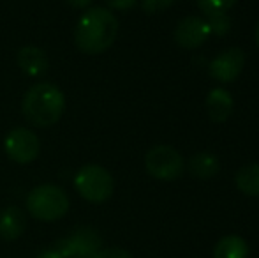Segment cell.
Segmentation results:
<instances>
[{
    "label": "cell",
    "mask_w": 259,
    "mask_h": 258,
    "mask_svg": "<svg viewBox=\"0 0 259 258\" xmlns=\"http://www.w3.org/2000/svg\"><path fill=\"white\" fill-rule=\"evenodd\" d=\"M118 35V20L111 9L89 7L79 16L74 28V43L85 55H101L113 46Z\"/></svg>",
    "instance_id": "1"
},
{
    "label": "cell",
    "mask_w": 259,
    "mask_h": 258,
    "mask_svg": "<svg viewBox=\"0 0 259 258\" xmlns=\"http://www.w3.org/2000/svg\"><path fill=\"white\" fill-rule=\"evenodd\" d=\"M23 115L35 128H52L65 112V96L50 82L34 83L21 101Z\"/></svg>",
    "instance_id": "2"
},
{
    "label": "cell",
    "mask_w": 259,
    "mask_h": 258,
    "mask_svg": "<svg viewBox=\"0 0 259 258\" xmlns=\"http://www.w3.org/2000/svg\"><path fill=\"white\" fill-rule=\"evenodd\" d=\"M69 207V195L57 184H39L27 195V210L37 221L53 223L62 219Z\"/></svg>",
    "instance_id": "3"
},
{
    "label": "cell",
    "mask_w": 259,
    "mask_h": 258,
    "mask_svg": "<svg viewBox=\"0 0 259 258\" xmlns=\"http://www.w3.org/2000/svg\"><path fill=\"white\" fill-rule=\"evenodd\" d=\"M74 188L87 202L103 203L111 198L113 191H115V180L104 166L90 163L76 172Z\"/></svg>",
    "instance_id": "4"
},
{
    "label": "cell",
    "mask_w": 259,
    "mask_h": 258,
    "mask_svg": "<svg viewBox=\"0 0 259 258\" xmlns=\"http://www.w3.org/2000/svg\"><path fill=\"white\" fill-rule=\"evenodd\" d=\"M145 168L148 175L154 179L171 182L184 173L185 163L177 149L169 145H157L145 154Z\"/></svg>",
    "instance_id": "5"
},
{
    "label": "cell",
    "mask_w": 259,
    "mask_h": 258,
    "mask_svg": "<svg viewBox=\"0 0 259 258\" xmlns=\"http://www.w3.org/2000/svg\"><path fill=\"white\" fill-rule=\"evenodd\" d=\"M103 246V237L92 227H79L67 237L60 239L55 248L65 258H92Z\"/></svg>",
    "instance_id": "6"
},
{
    "label": "cell",
    "mask_w": 259,
    "mask_h": 258,
    "mask_svg": "<svg viewBox=\"0 0 259 258\" xmlns=\"http://www.w3.org/2000/svg\"><path fill=\"white\" fill-rule=\"evenodd\" d=\"M4 151L11 161L18 165H28L41 154V141L32 129L16 128L7 133L4 140Z\"/></svg>",
    "instance_id": "7"
},
{
    "label": "cell",
    "mask_w": 259,
    "mask_h": 258,
    "mask_svg": "<svg viewBox=\"0 0 259 258\" xmlns=\"http://www.w3.org/2000/svg\"><path fill=\"white\" fill-rule=\"evenodd\" d=\"M245 67V52L242 48H228L221 52L208 65L211 78L221 83H229L238 78Z\"/></svg>",
    "instance_id": "8"
},
{
    "label": "cell",
    "mask_w": 259,
    "mask_h": 258,
    "mask_svg": "<svg viewBox=\"0 0 259 258\" xmlns=\"http://www.w3.org/2000/svg\"><path fill=\"white\" fill-rule=\"evenodd\" d=\"M210 38V28L205 18L187 16L175 27V41L185 50H194Z\"/></svg>",
    "instance_id": "9"
},
{
    "label": "cell",
    "mask_w": 259,
    "mask_h": 258,
    "mask_svg": "<svg viewBox=\"0 0 259 258\" xmlns=\"http://www.w3.org/2000/svg\"><path fill=\"white\" fill-rule=\"evenodd\" d=\"M16 64L21 69V72L30 78H39L50 67V60L45 50L37 46H23L16 53Z\"/></svg>",
    "instance_id": "10"
},
{
    "label": "cell",
    "mask_w": 259,
    "mask_h": 258,
    "mask_svg": "<svg viewBox=\"0 0 259 258\" xmlns=\"http://www.w3.org/2000/svg\"><path fill=\"white\" fill-rule=\"evenodd\" d=\"M27 228V214L16 205H9L0 210V239L16 241Z\"/></svg>",
    "instance_id": "11"
},
{
    "label": "cell",
    "mask_w": 259,
    "mask_h": 258,
    "mask_svg": "<svg viewBox=\"0 0 259 258\" xmlns=\"http://www.w3.org/2000/svg\"><path fill=\"white\" fill-rule=\"evenodd\" d=\"M233 106H235V101H233V96L226 89L217 87V89L210 90V94L206 96L208 117L213 122H217V124L228 121L233 112Z\"/></svg>",
    "instance_id": "12"
},
{
    "label": "cell",
    "mask_w": 259,
    "mask_h": 258,
    "mask_svg": "<svg viewBox=\"0 0 259 258\" xmlns=\"http://www.w3.org/2000/svg\"><path fill=\"white\" fill-rule=\"evenodd\" d=\"M187 170L191 172V175H194L196 179H211L219 173L221 170V163H219L217 156L211 154V152L201 151V152H196V154L191 156L187 163Z\"/></svg>",
    "instance_id": "13"
},
{
    "label": "cell",
    "mask_w": 259,
    "mask_h": 258,
    "mask_svg": "<svg viewBox=\"0 0 259 258\" xmlns=\"http://www.w3.org/2000/svg\"><path fill=\"white\" fill-rule=\"evenodd\" d=\"M213 258H249V244L240 235H226L215 244Z\"/></svg>",
    "instance_id": "14"
},
{
    "label": "cell",
    "mask_w": 259,
    "mask_h": 258,
    "mask_svg": "<svg viewBox=\"0 0 259 258\" xmlns=\"http://www.w3.org/2000/svg\"><path fill=\"white\" fill-rule=\"evenodd\" d=\"M235 184L243 195L259 196V163L242 166L235 175Z\"/></svg>",
    "instance_id": "15"
},
{
    "label": "cell",
    "mask_w": 259,
    "mask_h": 258,
    "mask_svg": "<svg viewBox=\"0 0 259 258\" xmlns=\"http://www.w3.org/2000/svg\"><path fill=\"white\" fill-rule=\"evenodd\" d=\"M206 23L210 28V34L213 35H226L231 30V20L226 13H217L206 16Z\"/></svg>",
    "instance_id": "16"
},
{
    "label": "cell",
    "mask_w": 259,
    "mask_h": 258,
    "mask_svg": "<svg viewBox=\"0 0 259 258\" xmlns=\"http://www.w3.org/2000/svg\"><path fill=\"white\" fill-rule=\"evenodd\" d=\"M198 7L206 14H217V13H226L228 9H231L236 4V0H196Z\"/></svg>",
    "instance_id": "17"
},
{
    "label": "cell",
    "mask_w": 259,
    "mask_h": 258,
    "mask_svg": "<svg viewBox=\"0 0 259 258\" xmlns=\"http://www.w3.org/2000/svg\"><path fill=\"white\" fill-rule=\"evenodd\" d=\"M173 2L175 0H141V7L147 14H157L167 9Z\"/></svg>",
    "instance_id": "18"
},
{
    "label": "cell",
    "mask_w": 259,
    "mask_h": 258,
    "mask_svg": "<svg viewBox=\"0 0 259 258\" xmlns=\"http://www.w3.org/2000/svg\"><path fill=\"white\" fill-rule=\"evenodd\" d=\"M92 258H133V255L122 248H104L99 249Z\"/></svg>",
    "instance_id": "19"
},
{
    "label": "cell",
    "mask_w": 259,
    "mask_h": 258,
    "mask_svg": "<svg viewBox=\"0 0 259 258\" xmlns=\"http://www.w3.org/2000/svg\"><path fill=\"white\" fill-rule=\"evenodd\" d=\"M108 4L109 9H116V11H127L131 7L136 6L138 0H104Z\"/></svg>",
    "instance_id": "20"
},
{
    "label": "cell",
    "mask_w": 259,
    "mask_h": 258,
    "mask_svg": "<svg viewBox=\"0 0 259 258\" xmlns=\"http://www.w3.org/2000/svg\"><path fill=\"white\" fill-rule=\"evenodd\" d=\"M35 258H65V256L62 255L57 248H48V249H42V251L39 253Z\"/></svg>",
    "instance_id": "21"
},
{
    "label": "cell",
    "mask_w": 259,
    "mask_h": 258,
    "mask_svg": "<svg viewBox=\"0 0 259 258\" xmlns=\"http://www.w3.org/2000/svg\"><path fill=\"white\" fill-rule=\"evenodd\" d=\"M69 6L76 7V9H87L92 4V0H67Z\"/></svg>",
    "instance_id": "22"
},
{
    "label": "cell",
    "mask_w": 259,
    "mask_h": 258,
    "mask_svg": "<svg viewBox=\"0 0 259 258\" xmlns=\"http://www.w3.org/2000/svg\"><path fill=\"white\" fill-rule=\"evenodd\" d=\"M256 41H257V46H259V21H257V27H256Z\"/></svg>",
    "instance_id": "23"
}]
</instances>
